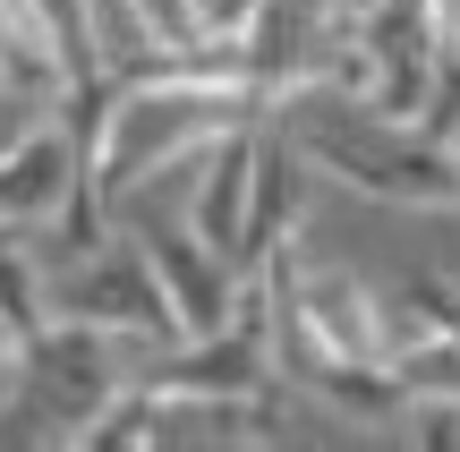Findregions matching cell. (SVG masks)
<instances>
[{
  "instance_id": "obj_1",
  "label": "cell",
  "mask_w": 460,
  "mask_h": 452,
  "mask_svg": "<svg viewBox=\"0 0 460 452\" xmlns=\"http://www.w3.org/2000/svg\"><path fill=\"white\" fill-rule=\"evenodd\" d=\"M273 111L324 180L384 205H418V214H460V146H444V137L410 129V120H376L367 102L332 94V85H298Z\"/></svg>"
},
{
  "instance_id": "obj_2",
  "label": "cell",
  "mask_w": 460,
  "mask_h": 452,
  "mask_svg": "<svg viewBox=\"0 0 460 452\" xmlns=\"http://www.w3.org/2000/svg\"><path fill=\"white\" fill-rule=\"evenodd\" d=\"M247 120H273V94H264L256 77L188 68V77L128 85V94H119V111H111V137H102L94 180L111 188V205H128L163 163H180V154H205L214 137L247 129Z\"/></svg>"
},
{
  "instance_id": "obj_3",
  "label": "cell",
  "mask_w": 460,
  "mask_h": 452,
  "mask_svg": "<svg viewBox=\"0 0 460 452\" xmlns=\"http://www.w3.org/2000/svg\"><path fill=\"white\" fill-rule=\"evenodd\" d=\"M51 307H60V316H85V324H102V333L154 341V350H171V341H180L171 290H163L154 256L137 248L128 231H119V239H102L94 256H77V265H60V273H51Z\"/></svg>"
},
{
  "instance_id": "obj_4",
  "label": "cell",
  "mask_w": 460,
  "mask_h": 452,
  "mask_svg": "<svg viewBox=\"0 0 460 452\" xmlns=\"http://www.w3.org/2000/svg\"><path fill=\"white\" fill-rule=\"evenodd\" d=\"M273 376H281V324H273L264 273H247V299L222 333L171 341L146 359V385H171V393H273Z\"/></svg>"
},
{
  "instance_id": "obj_5",
  "label": "cell",
  "mask_w": 460,
  "mask_h": 452,
  "mask_svg": "<svg viewBox=\"0 0 460 452\" xmlns=\"http://www.w3.org/2000/svg\"><path fill=\"white\" fill-rule=\"evenodd\" d=\"M349 34V0H264L230 43H239V77H256L264 94H298V85H324L341 60Z\"/></svg>"
},
{
  "instance_id": "obj_6",
  "label": "cell",
  "mask_w": 460,
  "mask_h": 452,
  "mask_svg": "<svg viewBox=\"0 0 460 452\" xmlns=\"http://www.w3.org/2000/svg\"><path fill=\"white\" fill-rule=\"evenodd\" d=\"M256 163H264V120L214 137L197 154V188H188V222L247 273V214H256Z\"/></svg>"
},
{
  "instance_id": "obj_7",
  "label": "cell",
  "mask_w": 460,
  "mask_h": 452,
  "mask_svg": "<svg viewBox=\"0 0 460 452\" xmlns=\"http://www.w3.org/2000/svg\"><path fill=\"white\" fill-rule=\"evenodd\" d=\"M77 171H85V154H77V137H68V120L43 111L9 154H0V222L51 231L60 205H68V188H77Z\"/></svg>"
},
{
  "instance_id": "obj_8",
  "label": "cell",
  "mask_w": 460,
  "mask_h": 452,
  "mask_svg": "<svg viewBox=\"0 0 460 452\" xmlns=\"http://www.w3.org/2000/svg\"><path fill=\"white\" fill-rule=\"evenodd\" d=\"M298 385H307L324 410L358 419V427H401L410 419V385L393 376V359H315Z\"/></svg>"
},
{
  "instance_id": "obj_9",
  "label": "cell",
  "mask_w": 460,
  "mask_h": 452,
  "mask_svg": "<svg viewBox=\"0 0 460 452\" xmlns=\"http://www.w3.org/2000/svg\"><path fill=\"white\" fill-rule=\"evenodd\" d=\"M0 316L17 324V341H34L60 307H51V256L26 222H0Z\"/></svg>"
},
{
  "instance_id": "obj_10",
  "label": "cell",
  "mask_w": 460,
  "mask_h": 452,
  "mask_svg": "<svg viewBox=\"0 0 460 452\" xmlns=\"http://www.w3.org/2000/svg\"><path fill=\"white\" fill-rule=\"evenodd\" d=\"M128 17L154 34V43H171V51H205L214 43V26H205L197 0H128Z\"/></svg>"
},
{
  "instance_id": "obj_11",
  "label": "cell",
  "mask_w": 460,
  "mask_h": 452,
  "mask_svg": "<svg viewBox=\"0 0 460 452\" xmlns=\"http://www.w3.org/2000/svg\"><path fill=\"white\" fill-rule=\"evenodd\" d=\"M197 9H205V26H214V43H222V34H239L247 17L264 9V0H197Z\"/></svg>"
},
{
  "instance_id": "obj_12",
  "label": "cell",
  "mask_w": 460,
  "mask_h": 452,
  "mask_svg": "<svg viewBox=\"0 0 460 452\" xmlns=\"http://www.w3.org/2000/svg\"><path fill=\"white\" fill-rule=\"evenodd\" d=\"M34 120H43V111H34ZM34 120H26V102H17V111H0V154H9V146H17V137H26V129H34Z\"/></svg>"
}]
</instances>
